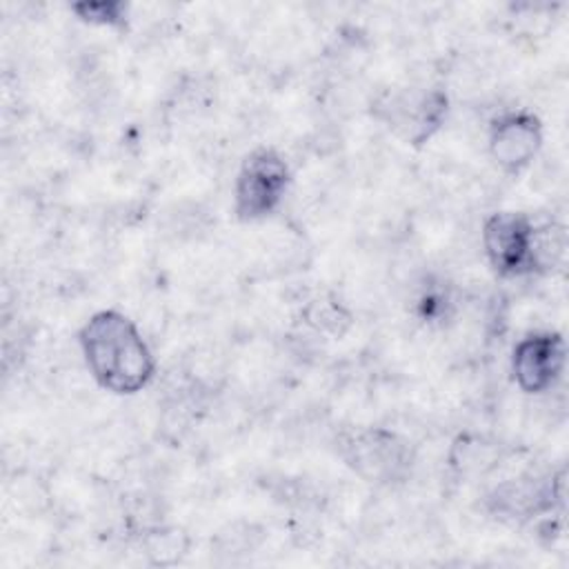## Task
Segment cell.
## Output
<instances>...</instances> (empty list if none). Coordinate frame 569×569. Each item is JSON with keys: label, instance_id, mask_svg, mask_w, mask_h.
Masks as SVG:
<instances>
[{"label": "cell", "instance_id": "5", "mask_svg": "<svg viewBox=\"0 0 569 569\" xmlns=\"http://www.w3.org/2000/svg\"><path fill=\"white\" fill-rule=\"evenodd\" d=\"M385 122L407 142L420 144L442 124L447 96L442 91H400L380 104Z\"/></svg>", "mask_w": 569, "mask_h": 569}, {"label": "cell", "instance_id": "3", "mask_svg": "<svg viewBox=\"0 0 569 569\" xmlns=\"http://www.w3.org/2000/svg\"><path fill=\"white\" fill-rule=\"evenodd\" d=\"M482 247L489 264L505 278L533 271L538 264V233L527 213L498 211L482 227Z\"/></svg>", "mask_w": 569, "mask_h": 569}, {"label": "cell", "instance_id": "6", "mask_svg": "<svg viewBox=\"0 0 569 569\" xmlns=\"http://www.w3.org/2000/svg\"><path fill=\"white\" fill-rule=\"evenodd\" d=\"M542 144V127L536 116L513 111L498 118L489 133V151L493 160L507 171L527 167Z\"/></svg>", "mask_w": 569, "mask_h": 569}, {"label": "cell", "instance_id": "1", "mask_svg": "<svg viewBox=\"0 0 569 569\" xmlns=\"http://www.w3.org/2000/svg\"><path fill=\"white\" fill-rule=\"evenodd\" d=\"M78 338L84 362L102 389L136 393L153 378V353L124 313L116 309L93 313L82 325Z\"/></svg>", "mask_w": 569, "mask_h": 569}, {"label": "cell", "instance_id": "2", "mask_svg": "<svg viewBox=\"0 0 569 569\" xmlns=\"http://www.w3.org/2000/svg\"><path fill=\"white\" fill-rule=\"evenodd\" d=\"M291 173L284 158L273 149L251 151L236 176L233 211L240 220H260L282 202Z\"/></svg>", "mask_w": 569, "mask_h": 569}, {"label": "cell", "instance_id": "4", "mask_svg": "<svg viewBox=\"0 0 569 569\" xmlns=\"http://www.w3.org/2000/svg\"><path fill=\"white\" fill-rule=\"evenodd\" d=\"M565 338L540 331L522 338L511 356L513 380L525 393H542L556 385L565 369Z\"/></svg>", "mask_w": 569, "mask_h": 569}, {"label": "cell", "instance_id": "7", "mask_svg": "<svg viewBox=\"0 0 569 569\" xmlns=\"http://www.w3.org/2000/svg\"><path fill=\"white\" fill-rule=\"evenodd\" d=\"M73 11L80 16V20L102 27H118L124 22L127 7L116 0H102V2H80L73 4Z\"/></svg>", "mask_w": 569, "mask_h": 569}]
</instances>
